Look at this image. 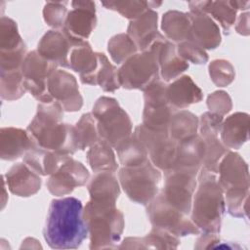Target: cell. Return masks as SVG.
<instances>
[{
  "label": "cell",
  "mask_w": 250,
  "mask_h": 250,
  "mask_svg": "<svg viewBox=\"0 0 250 250\" xmlns=\"http://www.w3.org/2000/svg\"><path fill=\"white\" fill-rule=\"evenodd\" d=\"M225 205L224 191L216 173L203 167L198 176V188L192 198L191 221L204 232L219 233Z\"/></svg>",
  "instance_id": "obj_3"
},
{
  "label": "cell",
  "mask_w": 250,
  "mask_h": 250,
  "mask_svg": "<svg viewBox=\"0 0 250 250\" xmlns=\"http://www.w3.org/2000/svg\"><path fill=\"white\" fill-rule=\"evenodd\" d=\"M35 146L27 131L14 127L0 130V156L3 160H15Z\"/></svg>",
  "instance_id": "obj_23"
},
{
  "label": "cell",
  "mask_w": 250,
  "mask_h": 250,
  "mask_svg": "<svg viewBox=\"0 0 250 250\" xmlns=\"http://www.w3.org/2000/svg\"><path fill=\"white\" fill-rule=\"evenodd\" d=\"M107 51L112 61L119 64L126 62L130 57L135 55L138 48L128 34L120 33L113 36L107 45Z\"/></svg>",
  "instance_id": "obj_39"
},
{
  "label": "cell",
  "mask_w": 250,
  "mask_h": 250,
  "mask_svg": "<svg viewBox=\"0 0 250 250\" xmlns=\"http://www.w3.org/2000/svg\"><path fill=\"white\" fill-rule=\"evenodd\" d=\"M196 245L194 246L196 249H210V248H227V249H240L241 246L238 244H232L231 242H222L218 233H210L204 232L196 241Z\"/></svg>",
  "instance_id": "obj_46"
},
{
  "label": "cell",
  "mask_w": 250,
  "mask_h": 250,
  "mask_svg": "<svg viewBox=\"0 0 250 250\" xmlns=\"http://www.w3.org/2000/svg\"><path fill=\"white\" fill-rule=\"evenodd\" d=\"M62 109L56 101L38 104L37 112L26 131L37 146L71 156L78 149L75 130L74 126L62 122Z\"/></svg>",
  "instance_id": "obj_2"
},
{
  "label": "cell",
  "mask_w": 250,
  "mask_h": 250,
  "mask_svg": "<svg viewBox=\"0 0 250 250\" xmlns=\"http://www.w3.org/2000/svg\"><path fill=\"white\" fill-rule=\"evenodd\" d=\"M166 87L158 80L144 90L145 107L143 112V125L154 131H168L170 120L175 108L169 104Z\"/></svg>",
  "instance_id": "obj_11"
},
{
  "label": "cell",
  "mask_w": 250,
  "mask_h": 250,
  "mask_svg": "<svg viewBox=\"0 0 250 250\" xmlns=\"http://www.w3.org/2000/svg\"><path fill=\"white\" fill-rule=\"evenodd\" d=\"M21 69L0 72V94L3 100L14 101L25 93Z\"/></svg>",
  "instance_id": "obj_38"
},
{
  "label": "cell",
  "mask_w": 250,
  "mask_h": 250,
  "mask_svg": "<svg viewBox=\"0 0 250 250\" xmlns=\"http://www.w3.org/2000/svg\"><path fill=\"white\" fill-rule=\"evenodd\" d=\"M78 149L91 147L99 142L97 122L92 113H84L74 126Z\"/></svg>",
  "instance_id": "obj_37"
},
{
  "label": "cell",
  "mask_w": 250,
  "mask_h": 250,
  "mask_svg": "<svg viewBox=\"0 0 250 250\" xmlns=\"http://www.w3.org/2000/svg\"><path fill=\"white\" fill-rule=\"evenodd\" d=\"M44 238L53 249H76L88 236L83 205L75 197L53 199L50 203Z\"/></svg>",
  "instance_id": "obj_1"
},
{
  "label": "cell",
  "mask_w": 250,
  "mask_h": 250,
  "mask_svg": "<svg viewBox=\"0 0 250 250\" xmlns=\"http://www.w3.org/2000/svg\"><path fill=\"white\" fill-rule=\"evenodd\" d=\"M99 66L98 54L94 53L86 40L78 41L71 49L68 68L79 73L83 84L94 85V78Z\"/></svg>",
  "instance_id": "obj_20"
},
{
  "label": "cell",
  "mask_w": 250,
  "mask_h": 250,
  "mask_svg": "<svg viewBox=\"0 0 250 250\" xmlns=\"http://www.w3.org/2000/svg\"><path fill=\"white\" fill-rule=\"evenodd\" d=\"M191 22V39L200 48L215 49L221 43V33L217 23L205 13H188Z\"/></svg>",
  "instance_id": "obj_24"
},
{
  "label": "cell",
  "mask_w": 250,
  "mask_h": 250,
  "mask_svg": "<svg viewBox=\"0 0 250 250\" xmlns=\"http://www.w3.org/2000/svg\"><path fill=\"white\" fill-rule=\"evenodd\" d=\"M230 2L236 11L237 10H247L250 5L249 1H230Z\"/></svg>",
  "instance_id": "obj_48"
},
{
  "label": "cell",
  "mask_w": 250,
  "mask_h": 250,
  "mask_svg": "<svg viewBox=\"0 0 250 250\" xmlns=\"http://www.w3.org/2000/svg\"><path fill=\"white\" fill-rule=\"evenodd\" d=\"M188 68V62L178 55L175 44L165 40L161 44L159 51V70L163 80L169 82Z\"/></svg>",
  "instance_id": "obj_30"
},
{
  "label": "cell",
  "mask_w": 250,
  "mask_h": 250,
  "mask_svg": "<svg viewBox=\"0 0 250 250\" xmlns=\"http://www.w3.org/2000/svg\"><path fill=\"white\" fill-rule=\"evenodd\" d=\"M236 31L242 35L249 34V13H243L239 16L237 24L235 26Z\"/></svg>",
  "instance_id": "obj_47"
},
{
  "label": "cell",
  "mask_w": 250,
  "mask_h": 250,
  "mask_svg": "<svg viewBox=\"0 0 250 250\" xmlns=\"http://www.w3.org/2000/svg\"><path fill=\"white\" fill-rule=\"evenodd\" d=\"M82 40H74L60 30H49L38 43L37 52L44 59L58 66L68 68V60L72 47Z\"/></svg>",
  "instance_id": "obj_18"
},
{
  "label": "cell",
  "mask_w": 250,
  "mask_h": 250,
  "mask_svg": "<svg viewBox=\"0 0 250 250\" xmlns=\"http://www.w3.org/2000/svg\"><path fill=\"white\" fill-rule=\"evenodd\" d=\"M195 174L169 170L165 172V185L161 190V195L173 207L188 215L191 211L192 196L196 188Z\"/></svg>",
  "instance_id": "obj_13"
},
{
  "label": "cell",
  "mask_w": 250,
  "mask_h": 250,
  "mask_svg": "<svg viewBox=\"0 0 250 250\" xmlns=\"http://www.w3.org/2000/svg\"><path fill=\"white\" fill-rule=\"evenodd\" d=\"M25 47L24 42L19 34L17 22L8 17H1L0 53H11Z\"/></svg>",
  "instance_id": "obj_36"
},
{
  "label": "cell",
  "mask_w": 250,
  "mask_h": 250,
  "mask_svg": "<svg viewBox=\"0 0 250 250\" xmlns=\"http://www.w3.org/2000/svg\"><path fill=\"white\" fill-rule=\"evenodd\" d=\"M89 179V172L79 161L71 156L50 176L46 183L48 190L55 196L69 194L77 187L84 186Z\"/></svg>",
  "instance_id": "obj_15"
},
{
  "label": "cell",
  "mask_w": 250,
  "mask_h": 250,
  "mask_svg": "<svg viewBox=\"0 0 250 250\" xmlns=\"http://www.w3.org/2000/svg\"><path fill=\"white\" fill-rule=\"evenodd\" d=\"M48 92L66 111H77L83 104L76 79L64 70L57 69L49 78Z\"/></svg>",
  "instance_id": "obj_17"
},
{
  "label": "cell",
  "mask_w": 250,
  "mask_h": 250,
  "mask_svg": "<svg viewBox=\"0 0 250 250\" xmlns=\"http://www.w3.org/2000/svg\"><path fill=\"white\" fill-rule=\"evenodd\" d=\"M249 115L244 112H235L222 122V143L229 149H238L248 140Z\"/></svg>",
  "instance_id": "obj_26"
},
{
  "label": "cell",
  "mask_w": 250,
  "mask_h": 250,
  "mask_svg": "<svg viewBox=\"0 0 250 250\" xmlns=\"http://www.w3.org/2000/svg\"><path fill=\"white\" fill-rule=\"evenodd\" d=\"M178 55L186 62H190L195 64H203L208 61L207 53L193 42L180 43L177 48Z\"/></svg>",
  "instance_id": "obj_44"
},
{
  "label": "cell",
  "mask_w": 250,
  "mask_h": 250,
  "mask_svg": "<svg viewBox=\"0 0 250 250\" xmlns=\"http://www.w3.org/2000/svg\"><path fill=\"white\" fill-rule=\"evenodd\" d=\"M118 178L121 188L132 201L147 205L158 193L161 173L147 158L133 166H122Z\"/></svg>",
  "instance_id": "obj_8"
},
{
  "label": "cell",
  "mask_w": 250,
  "mask_h": 250,
  "mask_svg": "<svg viewBox=\"0 0 250 250\" xmlns=\"http://www.w3.org/2000/svg\"><path fill=\"white\" fill-rule=\"evenodd\" d=\"M211 80L218 87H226L234 79V69L226 60H215L209 64Z\"/></svg>",
  "instance_id": "obj_42"
},
{
  "label": "cell",
  "mask_w": 250,
  "mask_h": 250,
  "mask_svg": "<svg viewBox=\"0 0 250 250\" xmlns=\"http://www.w3.org/2000/svg\"><path fill=\"white\" fill-rule=\"evenodd\" d=\"M90 199L102 203L115 204L119 194V183L112 172H100L88 184Z\"/></svg>",
  "instance_id": "obj_28"
},
{
  "label": "cell",
  "mask_w": 250,
  "mask_h": 250,
  "mask_svg": "<svg viewBox=\"0 0 250 250\" xmlns=\"http://www.w3.org/2000/svg\"><path fill=\"white\" fill-rule=\"evenodd\" d=\"M91 249L113 248L124 229V217L115 204L90 201L83 210Z\"/></svg>",
  "instance_id": "obj_5"
},
{
  "label": "cell",
  "mask_w": 250,
  "mask_h": 250,
  "mask_svg": "<svg viewBox=\"0 0 250 250\" xmlns=\"http://www.w3.org/2000/svg\"><path fill=\"white\" fill-rule=\"evenodd\" d=\"M102 4L108 10L116 11L124 18L135 21L151 9L147 1H104Z\"/></svg>",
  "instance_id": "obj_40"
},
{
  "label": "cell",
  "mask_w": 250,
  "mask_h": 250,
  "mask_svg": "<svg viewBox=\"0 0 250 250\" xmlns=\"http://www.w3.org/2000/svg\"><path fill=\"white\" fill-rule=\"evenodd\" d=\"M205 156L204 143L199 135H195L178 144L173 170L197 174Z\"/></svg>",
  "instance_id": "obj_21"
},
{
  "label": "cell",
  "mask_w": 250,
  "mask_h": 250,
  "mask_svg": "<svg viewBox=\"0 0 250 250\" xmlns=\"http://www.w3.org/2000/svg\"><path fill=\"white\" fill-rule=\"evenodd\" d=\"M161 28L170 42H192L191 22L188 13L168 11L162 17Z\"/></svg>",
  "instance_id": "obj_29"
},
{
  "label": "cell",
  "mask_w": 250,
  "mask_h": 250,
  "mask_svg": "<svg viewBox=\"0 0 250 250\" xmlns=\"http://www.w3.org/2000/svg\"><path fill=\"white\" fill-rule=\"evenodd\" d=\"M92 114L97 122L99 142L116 148L131 136V119L115 99L99 98L93 106Z\"/></svg>",
  "instance_id": "obj_6"
},
{
  "label": "cell",
  "mask_w": 250,
  "mask_h": 250,
  "mask_svg": "<svg viewBox=\"0 0 250 250\" xmlns=\"http://www.w3.org/2000/svg\"><path fill=\"white\" fill-rule=\"evenodd\" d=\"M97 54L99 59V66L95 74L94 84L99 85L104 92H113L120 87L118 69L109 62L104 54Z\"/></svg>",
  "instance_id": "obj_35"
},
{
  "label": "cell",
  "mask_w": 250,
  "mask_h": 250,
  "mask_svg": "<svg viewBox=\"0 0 250 250\" xmlns=\"http://www.w3.org/2000/svg\"><path fill=\"white\" fill-rule=\"evenodd\" d=\"M67 2H52L49 1L45 4L43 9V17L45 22L54 27V28H62L64 25V21L67 16Z\"/></svg>",
  "instance_id": "obj_43"
},
{
  "label": "cell",
  "mask_w": 250,
  "mask_h": 250,
  "mask_svg": "<svg viewBox=\"0 0 250 250\" xmlns=\"http://www.w3.org/2000/svg\"><path fill=\"white\" fill-rule=\"evenodd\" d=\"M223 116L207 111L199 119L198 128L205 146V156L203 167L213 173L218 172V165L221 159L229 149L219 140L218 135L221 130Z\"/></svg>",
  "instance_id": "obj_14"
},
{
  "label": "cell",
  "mask_w": 250,
  "mask_h": 250,
  "mask_svg": "<svg viewBox=\"0 0 250 250\" xmlns=\"http://www.w3.org/2000/svg\"><path fill=\"white\" fill-rule=\"evenodd\" d=\"M57 67L56 63L44 59L37 51L29 52L21 64L23 86L40 103L54 102L48 92V81Z\"/></svg>",
  "instance_id": "obj_10"
},
{
  "label": "cell",
  "mask_w": 250,
  "mask_h": 250,
  "mask_svg": "<svg viewBox=\"0 0 250 250\" xmlns=\"http://www.w3.org/2000/svg\"><path fill=\"white\" fill-rule=\"evenodd\" d=\"M165 40L154 42L147 50L136 53L123 62L118 69L121 87L144 91L159 80V51Z\"/></svg>",
  "instance_id": "obj_7"
},
{
  "label": "cell",
  "mask_w": 250,
  "mask_h": 250,
  "mask_svg": "<svg viewBox=\"0 0 250 250\" xmlns=\"http://www.w3.org/2000/svg\"><path fill=\"white\" fill-rule=\"evenodd\" d=\"M198 118L188 110L175 112L168 126L170 138L177 144L186 141L195 135L198 129Z\"/></svg>",
  "instance_id": "obj_32"
},
{
  "label": "cell",
  "mask_w": 250,
  "mask_h": 250,
  "mask_svg": "<svg viewBox=\"0 0 250 250\" xmlns=\"http://www.w3.org/2000/svg\"><path fill=\"white\" fill-rule=\"evenodd\" d=\"M144 144L151 163L164 172L172 169L176 157L178 144L174 142L168 131H154L143 124L134 131Z\"/></svg>",
  "instance_id": "obj_12"
},
{
  "label": "cell",
  "mask_w": 250,
  "mask_h": 250,
  "mask_svg": "<svg viewBox=\"0 0 250 250\" xmlns=\"http://www.w3.org/2000/svg\"><path fill=\"white\" fill-rule=\"evenodd\" d=\"M112 147L98 142L92 146L87 152V160L95 173L116 172L118 165Z\"/></svg>",
  "instance_id": "obj_33"
},
{
  "label": "cell",
  "mask_w": 250,
  "mask_h": 250,
  "mask_svg": "<svg viewBox=\"0 0 250 250\" xmlns=\"http://www.w3.org/2000/svg\"><path fill=\"white\" fill-rule=\"evenodd\" d=\"M157 13L149 9L143 16L129 23L127 34L134 41L138 50H147L154 42L166 39L157 30Z\"/></svg>",
  "instance_id": "obj_19"
},
{
  "label": "cell",
  "mask_w": 250,
  "mask_h": 250,
  "mask_svg": "<svg viewBox=\"0 0 250 250\" xmlns=\"http://www.w3.org/2000/svg\"><path fill=\"white\" fill-rule=\"evenodd\" d=\"M131 244L125 248H158V249H171L177 248L180 244V240L177 236L168 232L165 229L159 228H152L151 231L143 238L128 237L121 245Z\"/></svg>",
  "instance_id": "obj_31"
},
{
  "label": "cell",
  "mask_w": 250,
  "mask_h": 250,
  "mask_svg": "<svg viewBox=\"0 0 250 250\" xmlns=\"http://www.w3.org/2000/svg\"><path fill=\"white\" fill-rule=\"evenodd\" d=\"M115 149L121 165L125 167L142 163L148 158L144 144L135 132Z\"/></svg>",
  "instance_id": "obj_34"
},
{
  "label": "cell",
  "mask_w": 250,
  "mask_h": 250,
  "mask_svg": "<svg viewBox=\"0 0 250 250\" xmlns=\"http://www.w3.org/2000/svg\"><path fill=\"white\" fill-rule=\"evenodd\" d=\"M6 183L14 194L27 197L35 194L41 188L39 175L24 162L17 163L6 173Z\"/></svg>",
  "instance_id": "obj_22"
},
{
  "label": "cell",
  "mask_w": 250,
  "mask_h": 250,
  "mask_svg": "<svg viewBox=\"0 0 250 250\" xmlns=\"http://www.w3.org/2000/svg\"><path fill=\"white\" fill-rule=\"evenodd\" d=\"M166 95L169 104L175 109L186 108L192 104L200 102L203 98L201 89L188 75H184L167 85Z\"/></svg>",
  "instance_id": "obj_25"
},
{
  "label": "cell",
  "mask_w": 250,
  "mask_h": 250,
  "mask_svg": "<svg viewBox=\"0 0 250 250\" xmlns=\"http://www.w3.org/2000/svg\"><path fill=\"white\" fill-rule=\"evenodd\" d=\"M146 213L151 225L167 230L175 236L199 234L200 229L187 215L169 204L161 193L157 194L148 204Z\"/></svg>",
  "instance_id": "obj_9"
},
{
  "label": "cell",
  "mask_w": 250,
  "mask_h": 250,
  "mask_svg": "<svg viewBox=\"0 0 250 250\" xmlns=\"http://www.w3.org/2000/svg\"><path fill=\"white\" fill-rule=\"evenodd\" d=\"M217 174L228 212L236 218H248L249 175L246 162L238 153L229 150L221 159Z\"/></svg>",
  "instance_id": "obj_4"
},
{
  "label": "cell",
  "mask_w": 250,
  "mask_h": 250,
  "mask_svg": "<svg viewBox=\"0 0 250 250\" xmlns=\"http://www.w3.org/2000/svg\"><path fill=\"white\" fill-rule=\"evenodd\" d=\"M207 105L210 112L224 116L231 109V100L228 93L224 91H216L208 96Z\"/></svg>",
  "instance_id": "obj_45"
},
{
  "label": "cell",
  "mask_w": 250,
  "mask_h": 250,
  "mask_svg": "<svg viewBox=\"0 0 250 250\" xmlns=\"http://www.w3.org/2000/svg\"><path fill=\"white\" fill-rule=\"evenodd\" d=\"M236 12L230 1H211L207 10V14L218 21L226 32L235 23Z\"/></svg>",
  "instance_id": "obj_41"
},
{
  "label": "cell",
  "mask_w": 250,
  "mask_h": 250,
  "mask_svg": "<svg viewBox=\"0 0 250 250\" xmlns=\"http://www.w3.org/2000/svg\"><path fill=\"white\" fill-rule=\"evenodd\" d=\"M69 157L35 146L23 155V162L38 175L51 176Z\"/></svg>",
  "instance_id": "obj_27"
},
{
  "label": "cell",
  "mask_w": 250,
  "mask_h": 250,
  "mask_svg": "<svg viewBox=\"0 0 250 250\" xmlns=\"http://www.w3.org/2000/svg\"><path fill=\"white\" fill-rule=\"evenodd\" d=\"M62 31L74 40L87 39L97 23L95 3L93 1H72Z\"/></svg>",
  "instance_id": "obj_16"
}]
</instances>
